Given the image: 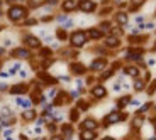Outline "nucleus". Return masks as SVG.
Returning <instances> with one entry per match:
<instances>
[{"mask_svg": "<svg viewBox=\"0 0 156 140\" xmlns=\"http://www.w3.org/2000/svg\"><path fill=\"white\" fill-rule=\"evenodd\" d=\"M85 34H87L88 39H92V41H98V39H102V36H104V34H102L100 31H98V29H95V27L88 29V31H87Z\"/></svg>", "mask_w": 156, "mask_h": 140, "instance_id": "9b49d317", "label": "nucleus"}, {"mask_svg": "<svg viewBox=\"0 0 156 140\" xmlns=\"http://www.w3.org/2000/svg\"><path fill=\"white\" fill-rule=\"evenodd\" d=\"M24 44L27 47H31V49H37L41 46V41L36 37V36H26L24 37Z\"/></svg>", "mask_w": 156, "mask_h": 140, "instance_id": "1a4fd4ad", "label": "nucleus"}, {"mask_svg": "<svg viewBox=\"0 0 156 140\" xmlns=\"http://www.w3.org/2000/svg\"><path fill=\"white\" fill-rule=\"evenodd\" d=\"M61 7H63L65 12H71V10H75V9L78 7V4H76V0H65Z\"/></svg>", "mask_w": 156, "mask_h": 140, "instance_id": "2eb2a0df", "label": "nucleus"}, {"mask_svg": "<svg viewBox=\"0 0 156 140\" xmlns=\"http://www.w3.org/2000/svg\"><path fill=\"white\" fill-rule=\"evenodd\" d=\"M110 31H112V34H114V37H117V36L122 32V29H119V27H114V29H110Z\"/></svg>", "mask_w": 156, "mask_h": 140, "instance_id": "473e14b6", "label": "nucleus"}, {"mask_svg": "<svg viewBox=\"0 0 156 140\" xmlns=\"http://www.w3.org/2000/svg\"><path fill=\"white\" fill-rule=\"evenodd\" d=\"M102 140H115V139H114V137H104Z\"/></svg>", "mask_w": 156, "mask_h": 140, "instance_id": "a18cd8bd", "label": "nucleus"}, {"mask_svg": "<svg viewBox=\"0 0 156 140\" xmlns=\"http://www.w3.org/2000/svg\"><path fill=\"white\" fill-rule=\"evenodd\" d=\"M41 56L42 58H49L51 56V49H41Z\"/></svg>", "mask_w": 156, "mask_h": 140, "instance_id": "2f4dec72", "label": "nucleus"}, {"mask_svg": "<svg viewBox=\"0 0 156 140\" xmlns=\"http://www.w3.org/2000/svg\"><path fill=\"white\" fill-rule=\"evenodd\" d=\"M142 88H144V81H142V80H136V83H134V90H136V91H141Z\"/></svg>", "mask_w": 156, "mask_h": 140, "instance_id": "cd10ccee", "label": "nucleus"}, {"mask_svg": "<svg viewBox=\"0 0 156 140\" xmlns=\"http://www.w3.org/2000/svg\"><path fill=\"white\" fill-rule=\"evenodd\" d=\"M51 140H63V139H61V135H54V137H53Z\"/></svg>", "mask_w": 156, "mask_h": 140, "instance_id": "79ce46f5", "label": "nucleus"}, {"mask_svg": "<svg viewBox=\"0 0 156 140\" xmlns=\"http://www.w3.org/2000/svg\"><path fill=\"white\" fill-rule=\"evenodd\" d=\"M15 103H17L20 108H24V110H29V108H31V105H32V101H31V100L22 98V96H17V98H15Z\"/></svg>", "mask_w": 156, "mask_h": 140, "instance_id": "4468645a", "label": "nucleus"}, {"mask_svg": "<svg viewBox=\"0 0 156 140\" xmlns=\"http://www.w3.org/2000/svg\"><path fill=\"white\" fill-rule=\"evenodd\" d=\"M105 66H107V59H105V58H98V59L92 61L90 69H92V71H102V69H105Z\"/></svg>", "mask_w": 156, "mask_h": 140, "instance_id": "0eeeda50", "label": "nucleus"}, {"mask_svg": "<svg viewBox=\"0 0 156 140\" xmlns=\"http://www.w3.org/2000/svg\"><path fill=\"white\" fill-rule=\"evenodd\" d=\"M148 64H149V66H155L156 61H155V59H149V61H148Z\"/></svg>", "mask_w": 156, "mask_h": 140, "instance_id": "a19ab883", "label": "nucleus"}, {"mask_svg": "<svg viewBox=\"0 0 156 140\" xmlns=\"http://www.w3.org/2000/svg\"><path fill=\"white\" fill-rule=\"evenodd\" d=\"M98 127V123L95 118H87V120H83L80 123V128L81 130H90V132H95V128Z\"/></svg>", "mask_w": 156, "mask_h": 140, "instance_id": "423d86ee", "label": "nucleus"}, {"mask_svg": "<svg viewBox=\"0 0 156 140\" xmlns=\"http://www.w3.org/2000/svg\"><path fill=\"white\" fill-rule=\"evenodd\" d=\"M60 80L65 81V83H70V78H68V76H60Z\"/></svg>", "mask_w": 156, "mask_h": 140, "instance_id": "ea45409f", "label": "nucleus"}, {"mask_svg": "<svg viewBox=\"0 0 156 140\" xmlns=\"http://www.w3.org/2000/svg\"><path fill=\"white\" fill-rule=\"evenodd\" d=\"M78 117H80V110H78V108H75V110L70 112V120H71V123L78 122Z\"/></svg>", "mask_w": 156, "mask_h": 140, "instance_id": "4be33fe9", "label": "nucleus"}, {"mask_svg": "<svg viewBox=\"0 0 156 140\" xmlns=\"http://www.w3.org/2000/svg\"><path fill=\"white\" fill-rule=\"evenodd\" d=\"M88 108H90V103H88V101H85V100L78 101V110H80V112H87Z\"/></svg>", "mask_w": 156, "mask_h": 140, "instance_id": "393cba45", "label": "nucleus"}, {"mask_svg": "<svg viewBox=\"0 0 156 140\" xmlns=\"http://www.w3.org/2000/svg\"><path fill=\"white\" fill-rule=\"evenodd\" d=\"M70 69H71L73 74H83L87 71V66H83L81 63H71V64H70Z\"/></svg>", "mask_w": 156, "mask_h": 140, "instance_id": "f8f14e48", "label": "nucleus"}, {"mask_svg": "<svg viewBox=\"0 0 156 140\" xmlns=\"http://www.w3.org/2000/svg\"><path fill=\"white\" fill-rule=\"evenodd\" d=\"M95 139H97V134L90 132V130H83L80 134V140H95Z\"/></svg>", "mask_w": 156, "mask_h": 140, "instance_id": "f3484780", "label": "nucleus"}, {"mask_svg": "<svg viewBox=\"0 0 156 140\" xmlns=\"http://www.w3.org/2000/svg\"><path fill=\"white\" fill-rule=\"evenodd\" d=\"M112 74H114V69H107V71H104V73H102L100 80H102V81H104V80H107V78H110Z\"/></svg>", "mask_w": 156, "mask_h": 140, "instance_id": "c85d7f7f", "label": "nucleus"}, {"mask_svg": "<svg viewBox=\"0 0 156 140\" xmlns=\"http://www.w3.org/2000/svg\"><path fill=\"white\" fill-rule=\"evenodd\" d=\"M70 42H71L73 47L85 46V42H87V34L83 32V31H75V32L70 36Z\"/></svg>", "mask_w": 156, "mask_h": 140, "instance_id": "f03ea898", "label": "nucleus"}, {"mask_svg": "<svg viewBox=\"0 0 156 140\" xmlns=\"http://www.w3.org/2000/svg\"><path fill=\"white\" fill-rule=\"evenodd\" d=\"M39 80L42 81V83H46V85H54V83H56V80H54L53 76H49V74H46V73H39Z\"/></svg>", "mask_w": 156, "mask_h": 140, "instance_id": "6ab92c4d", "label": "nucleus"}, {"mask_svg": "<svg viewBox=\"0 0 156 140\" xmlns=\"http://www.w3.org/2000/svg\"><path fill=\"white\" fill-rule=\"evenodd\" d=\"M36 22H37V20H36V19H29V20H26V24H24V26L31 27V26H34V24H36Z\"/></svg>", "mask_w": 156, "mask_h": 140, "instance_id": "72a5a7b5", "label": "nucleus"}, {"mask_svg": "<svg viewBox=\"0 0 156 140\" xmlns=\"http://www.w3.org/2000/svg\"><path fill=\"white\" fill-rule=\"evenodd\" d=\"M26 15H27V9L22 7V5H12L9 9V12H7V17L12 20V22H19V20H22Z\"/></svg>", "mask_w": 156, "mask_h": 140, "instance_id": "f257e3e1", "label": "nucleus"}, {"mask_svg": "<svg viewBox=\"0 0 156 140\" xmlns=\"http://www.w3.org/2000/svg\"><path fill=\"white\" fill-rule=\"evenodd\" d=\"M92 96H93L95 100H102V98H105V96H107V90H105V86H102V85L93 86L92 88Z\"/></svg>", "mask_w": 156, "mask_h": 140, "instance_id": "39448f33", "label": "nucleus"}, {"mask_svg": "<svg viewBox=\"0 0 156 140\" xmlns=\"http://www.w3.org/2000/svg\"><path fill=\"white\" fill-rule=\"evenodd\" d=\"M142 4H144V0H131V7H129V9L134 12V10H137V9L142 5Z\"/></svg>", "mask_w": 156, "mask_h": 140, "instance_id": "b1692460", "label": "nucleus"}, {"mask_svg": "<svg viewBox=\"0 0 156 140\" xmlns=\"http://www.w3.org/2000/svg\"><path fill=\"white\" fill-rule=\"evenodd\" d=\"M9 91H10V95H24V93H27V85H24V83L14 85Z\"/></svg>", "mask_w": 156, "mask_h": 140, "instance_id": "9d476101", "label": "nucleus"}, {"mask_svg": "<svg viewBox=\"0 0 156 140\" xmlns=\"http://www.w3.org/2000/svg\"><path fill=\"white\" fill-rule=\"evenodd\" d=\"M2 15H4V10H2V9H0V17H2Z\"/></svg>", "mask_w": 156, "mask_h": 140, "instance_id": "09e8293b", "label": "nucleus"}, {"mask_svg": "<svg viewBox=\"0 0 156 140\" xmlns=\"http://www.w3.org/2000/svg\"><path fill=\"white\" fill-rule=\"evenodd\" d=\"M115 22L121 24V26H127V22H129L127 12H117L115 14Z\"/></svg>", "mask_w": 156, "mask_h": 140, "instance_id": "ddd939ff", "label": "nucleus"}, {"mask_svg": "<svg viewBox=\"0 0 156 140\" xmlns=\"http://www.w3.org/2000/svg\"><path fill=\"white\" fill-rule=\"evenodd\" d=\"M34 140H46V139H42V137H37V139H34Z\"/></svg>", "mask_w": 156, "mask_h": 140, "instance_id": "de8ad7c7", "label": "nucleus"}, {"mask_svg": "<svg viewBox=\"0 0 156 140\" xmlns=\"http://www.w3.org/2000/svg\"><path fill=\"white\" fill-rule=\"evenodd\" d=\"M129 101H131L129 96H122V98H119V100H117V108H124L126 105H129Z\"/></svg>", "mask_w": 156, "mask_h": 140, "instance_id": "412c9836", "label": "nucleus"}, {"mask_svg": "<svg viewBox=\"0 0 156 140\" xmlns=\"http://www.w3.org/2000/svg\"><path fill=\"white\" fill-rule=\"evenodd\" d=\"M10 44H12V39L10 37H5L4 39V46H10Z\"/></svg>", "mask_w": 156, "mask_h": 140, "instance_id": "e433bc0d", "label": "nucleus"}, {"mask_svg": "<svg viewBox=\"0 0 156 140\" xmlns=\"http://www.w3.org/2000/svg\"><path fill=\"white\" fill-rule=\"evenodd\" d=\"M19 69H20V63H15V64H12V68H10V74L17 73Z\"/></svg>", "mask_w": 156, "mask_h": 140, "instance_id": "7c9ffc66", "label": "nucleus"}, {"mask_svg": "<svg viewBox=\"0 0 156 140\" xmlns=\"http://www.w3.org/2000/svg\"><path fill=\"white\" fill-rule=\"evenodd\" d=\"M119 44H121V39H119V37L110 36V37L105 39V46H107V47H119Z\"/></svg>", "mask_w": 156, "mask_h": 140, "instance_id": "dca6fc26", "label": "nucleus"}, {"mask_svg": "<svg viewBox=\"0 0 156 140\" xmlns=\"http://www.w3.org/2000/svg\"><path fill=\"white\" fill-rule=\"evenodd\" d=\"M155 90H156V81H153V83H151V86H149V90H148V93L153 95V91H155Z\"/></svg>", "mask_w": 156, "mask_h": 140, "instance_id": "f704fd0d", "label": "nucleus"}, {"mask_svg": "<svg viewBox=\"0 0 156 140\" xmlns=\"http://www.w3.org/2000/svg\"><path fill=\"white\" fill-rule=\"evenodd\" d=\"M4 54H5V49H4V47H0V56H4Z\"/></svg>", "mask_w": 156, "mask_h": 140, "instance_id": "c03bdc74", "label": "nucleus"}, {"mask_svg": "<svg viewBox=\"0 0 156 140\" xmlns=\"http://www.w3.org/2000/svg\"><path fill=\"white\" fill-rule=\"evenodd\" d=\"M4 90H7V85H0V91H4Z\"/></svg>", "mask_w": 156, "mask_h": 140, "instance_id": "37998d69", "label": "nucleus"}, {"mask_svg": "<svg viewBox=\"0 0 156 140\" xmlns=\"http://www.w3.org/2000/svg\"><path fill=\"white\" fill-rule=\"evenodd\" d=\"M61 132H63V135H66V137H71V134H73V127L65 123V125L61 127Z\"/></svg>", "mask_w": 156, "mask_h": 140, "instance_id": "5701e85b", "label": "nucleus"}, {"mask_svg": "<svg viewBox=\"0 0 156 140\" xmlns=\"http://www.w3.org/2000/svg\"><path fill=\"white\" fill-rule=\"evenodd\" d=\"M78 9H80L81 12H85V14H92L95 9H97V4H95L93 0H80Z\"/></svg>", "mask_w": 156, "mask_h": 140, "instance_id": "20e7f679", "label": "nucleus"}, {"mask_svg": "<svg viewBox=\"0 0 156 140\" xmlns=\"http://www.w3.org/2000/svg\"><path fill=\"white\" fill-rule=\"evenodd\" d=\"M10 54H12V58H15V59H27V58L31 56V53L27 51L26 47H17V49H14Z\"/></svg>", "mask_w": 156, "mask_h": 140, "instance_id": "6e6552de", "label": "nucleus"}, {"mask_svg": "<svg viewBox=\"0 0 156 140\" xmlns=\"http://www.w3.org/2000/svg\"><path fill=\"white\" fill-rule=\"evenodd\" d=\"M56 37L60 41H66L68 36H66V32H65V29H58V31H56Z\"/></svg>", "mask_w": 156, "mask_h": 140, "instance_id": "bb28decb", "label": "nucleus"}, {"mask_svg": "<svg viewBox=\"0 0 156 140\" xmlns=\"http://www.w3.org/2000/svg\"><path fill=\"white\" fill-rule=\"evenodd\" d=\"M70 96L71 98H78V91H70Z\"/></svg>", "mask_w": 156, "mask_h": 140, "instance_id": "58836bf2", "label": "nucleus"}, {"mask_svg": "<svg viewBox=\"0 0 156 140\" xmlns=\"http://www.w3.org/2000/svg\"><path fill=\"white\" fill-rule=\"evenodd\" d=\"M151 122H153V125H155V130H156V118H153Z\"/></svg>", "mask_w": 156, "mask_h": 140, "instance_id": "49530a36", "label": "nucleus"}, {"mask_svg": "<svg viewBox=\"0 0 156 140\" xmlns=\"http://www.w3.org/2000/svg\"><path fill=\"white\" fill-rule=\"evenodd\" d=\"M56 95H58V91H56V90H51V91L47 93V96H49V98H54Z\"/></svg>", "mask_w": 156, "mask_h": 140, "instance_id": "4c0bfd02", "label": "nucleus"}, {"mask_svg": "<svg viewBox=\"0 0 156 140\" xmlns=\"http://www.w3.org/2000/svg\"><path fill=\"white\" fill-rule=\"evenodd\" d=\"M132 125H134L136 128H137V127H141V125H142V117H137V118H134Z\"/></svg>", "mask_w": 156, "mask_h": 140, "instance_id": "c756f323", "label": "nucleus"}, {"mask_svg": "<svg viewBox=\"0 0 156 140\" xmlns=\"http://www.w3.org/2000/svg\"><path fill=\"white\" fill-rule=\"evenodd\" d=\"M22 118L26 122H32V120H36V112H34L32 108H29V110H26L24 113H22Z\"/></svg>", "mask_w": 156, "mask_h": 140, "instance_id": "a211bd4d", "label": "nucleus"}, {"mask_svg": "<svg viewBox=\"0 0 156 140\" xmlns=\"http://www.w3.org/2000/svg\"><path fill=\"white\" fill-rule=\"evenodd\" d=\"M124 73L127 74V76H132V78H136L137 74H139V69L136 66H127V68H124Z\"/></svg>", "mask_w": 156, "mask_h": 140, "instance_id": "aec40b11", "label": "nucleus"}, {"mask_svg": "<svg viewBox=\"0 0 156 140\" xmlns=\"http://www.w3.org/2000/svg\"><path fill=\"white\" fill-rule=\"evenodd\" d=\"M127 118L126 113H121V112H112L105 117V125H114V123H119V122H124Z\"/></svg>", "mask_w": 156, "mask_h": 140, "instance_id": "7ed1b4c3", "label": "nucleus"}, {"mask_svg": "<svg viewBox=\"0 0 156 140\" xmlns=\"http://www.w3.org/2000/svg\"><path fill=\"white\" fill-rule=\"evenodd\" d=\"M10 135H12V130H10V128H7L5 132H4V137H5V139H10Z\"/></svg>", "mask_w": 156, "mask_h": 140, "instance_id": "c9c22d12", "label": "nucleus"}, {"mask_svg": "<svg viewBox=\"0 0 156 140\" xmlns=\"http://www.w3.org/2000/svg\"><path fill=\"white\" fill-rule=\"evenodd\" d=\"M110 29H112V27H110V22H102L100 27H98V31H100L102 34H104V32H109Z\"/></svg>", "mask_w": 156, "mask_h": 140, "instance_id": "a878e982", "label": "nucleus"}]
</instances>
